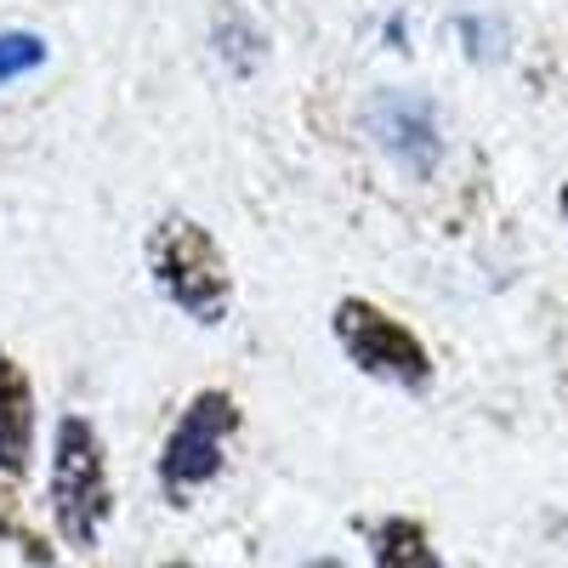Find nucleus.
Returning a JSON list of instances; mask_svg holds the SVG:
<instances>
[{
  "mask_svg": "<svg viewBox=\"0 0 568 568\" xmlns=\"http://www.w3.org/2000/svg\"><path fill=\"white\" fill-rule=\"evenodd\" d=\"M45 63V40L40 34H0V85L7 80H18V74H29V69H40Z\"/></svg>",
  "mask_w": 568,
  "mask_h": 568,
  "instance_id": "8",
  "label": "nucleus"
},
{
  "mask_svg": "<svg viewBox=\"0 0 568 568\" xmlns=\"http://www.w3.org/2000/svg\"><path fill=\"white\" fill-rule=\"evenodd\" d=\"M233 433H240V404H233V393H216V387L200 393L182 409V420L171 426V438L160 449V484L171 495L211 484L222 471V449H227Z\"/></svg>",
  "mask_w": 568,
  "mask_h": 568,
  "instance_id": "4",
  "label": "nucleus"
},
{
  "mask_svg": "<svg viewBox=\"0 0 568 568\" xmlns=\"http://www.w3.org/2000/svg\"><path fill=\"white\" fill-rule=\"evenodd\" d=\"M557 205H562V216H568V182H562V194H557Z\"/></svg>",
  "mask_w": 568,
  "mask_h": 568,
  "instance_id": "10",
  "label": "nucleus"
},
{
  "mask_svg": "<svg viewBox=\"0 0 568 568\" xmlns=\"http://www.w3.org/2000/svg\"><path fill=\"white\" fill-rule=\"evenodd\" d=\"M369 136L387 149V160H398L415 176H433L444 160V131H438V109L415 98V91H382L369 103Z\"/></svg>",
  "mask_w": 568,
  "mask_h": 568,
  "instance_id": "5",
  "label": "nucleus"
},
{
  "mask_svg": "<svg viewBox=\"0 0 568 568\" xmlns=\"http://www.w3.org/2000/svg\"><path fill=\"white\" fill-rule=\"evenodd\" d=\"M149 273H154V291L194 324H222L233 307L227 256L194 216H165L149 233Z\"/></svg>",
  "mask_w": 568,
  "mask_h": 568,
  "instance_id": "1",
  "label": "nucleus"
},
{
  "mask_svg": "<svg viewBox=\"0 0 568 568\" xmlns=\"http://www.w3.org/2000/svg\"><path fill=\"white\" fill-rule=\"evenodd\" d=\"M216 40H222V58H227L233 69H240V74L256 63V45H262V40H256V29H251L240 12H222V23H216Z\"/></svg>",
  "mask_w": 568,
  "mask_h": 568,
  "instance_id": "9",
  "label": "nucleus"
},
{
  "mask_svg": "<svg viewBox=\"0 0 568 568\" xmlns=\"http://www.w3.org/2000/svg\"><path fill=\"white\" fill-rule=\"evenodd\" d=\"M109 466H103V444L98 426L85 415H69L58 426V455H52V517L58 535L69 546H91L109 517Z\"/></svg>",
  "mask_w": 568,
  "mask_h": 568,
  "instance_id": "2",
  "label": "nucleus"
},
{
  "mask_svg": "<svg viewBox=\"0 0 568 568\" xmlns=\"http://www.w3.org/2000/svg\"><path fill=\"white\" fill-rule=\"evenodd\" d=\"M307 568H347V562H307Z\"/></svg>",
  "mask_w": 568,
  "mask_h": 568,
  "instance_id": "11",
  "label": "nucleus"
},
{
  "mask_svg": "<svg viewBox=\"0 0 568 568\" xmlns=\"http://www.w3.org/2000/svg\"><path fill=\"white\" fill-rule=\"evenodd\" d=\"M375 568H444V562H438V551H433L420 524L387 517V524H375Z\"/></svg>",
  "mask_w": 568,
  "mask_h": 568,
  "instance_id": "7",
  "label": "nucleus"
},
{
  "mask_svg": "<svg viewBox=\"0 0 568 568\" xmlns=\"http://www.w3.org/2000/svg\"><path fill=\"white\" fill-rule=\"evenodd\" d=\"M29 455H34V387L23 364L0 347V471L18 478V471H29Z\"/></svg>",
  "mask_w": 568,
  "mask_h": 568,
  "instance_id": "6",
  "label": "nucleus"
},
{
  "mask_svg": "<svg viewBox=\"0 0 568 568\" xmlns=\"http://www.w3.org/2000/svg\"><path fill=\"white\" fill-rule=\"evenodd\" d=\"M336 342H342V353L364 369V375H375V382H393V387H426L433 382V353L420 347V336L409 324H398L393 313H382L375 302H364V296H347V302H336Z\"/></svg>",
  "mask_w": 568,
  "mask_h": 568,
  "instance_id": "3",
  "label": "nucleus"
}]
</instances>
